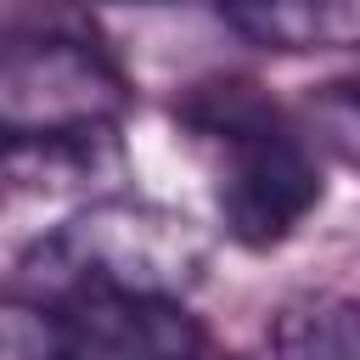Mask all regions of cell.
I'll list each match as a JSON object with an SVG mask.
<instances>
[{
    "label": "cell",
    "mask_w": 360,
    "mask_h": 360,
    "mask_svg": "<svg viewBox=\"0 0 360 360\" xmlns=\"http://www.w3.org/2000/svg\"><path fill=\"white\" fill-rule=\"evenodd\" d=\"M208 231L191 214L141 197H90L79 214L28 242V253L17 259L11 298L186 304L208 281Z\"/></svg>",
    "instance_id": "1"
},
{
    "label": "cell",
    "mask_w": 360,
    "mask_h": 360,
    "mask_svg": "<svg viewBox=\"0 0 360 360\" xmlns=\"http://www.w3.org/2000/svg\"><path fill=\"white\" fill-rule=\"evenodd\" d=\"M186 129L208 158L214 202L242 248L287 242L326 197L315 141L292 129L253 84H202L186 96Z\"/></svg>",
    "instance_id": "2"
},
{
    "label": "cell",
    "mask_w": 360,
    "mask_h": 360,
    "mask_svg": "<svg viewBox=\"0 0 360 360\" xmlns=\"http://www.w3.org/2000/svg\"><path fill=\"white\" fill-rule=\"evenodd\" d=\"M129 90L112 56L73 28H11L0 51V129L6 141L107 135Z\"/></svg>",
    "instance_id": "3"
},
{
    "label": "cell",
    "mask_w": 360,
    "mask_h": 360,
    "mask_svg": "<svg viewBox=\"0 0 360 360\" xmlns=\"http://www.w3.org/2000/svg\"><path fill=\"white\" fill-rule=\"evenodd\" d=\"M208 332L186 304L129 298H11L0 321V360H202Z\"/></svg>",
    "instance_id": "4"
},
{
    "label": "cell",
    "mask_w": 360,
    "mask_h": 360,
    "mask_svg": "<svg viewBox=\"0 0 360 360\" xmlns=\"http://www.w3.org/2000/svg\"><path fill=\"white\" fill-rule=\"evenodd\" d=\"M219 17L264 51H360V0H264Z\"/></svg>",
    "instance_id": "5"
},
{
    "label": "cell",
    "mask_w": 360,
    "mask_h": 360,
    "mask_svg": "<svg viewBox=\"0 0 360 360\" xmlns=\"http://www.w3.org/2000/svg\"><path fill=\"white\" fill-rule=\"evenodd\" d=\"M270 360H360V298L298 292L270 315Z\"/></svg>",
    "instance_id": "6"
},
{
    "label": "cell",
    "mask_w": 360,
    "mask_h": 360,
    "mask_svg": "<svg viewBox=\"0 0 360 360\" xmlns=\"http://www.w3.org/2000/svg\"><path fill=\"white\" fill-rule=\"evenodd\" d=\"M118 163V135H56V141H6V180L17 197L28 191H79L101 169Z\"/></svg>",
    "instance_id": "7"
},
{
    "label": "cell",
    "mask_w": 360,
    "mask_h": 360,
    "mask_svg": "<svg viewBox=\"0 0 360 360\" xmlns=\"http://www.w3.org/2000/svg\"><path fill=\"white\" fill-rule=\"evenodd\" d=\"M304 135L360 174V79H332L304 96Z\"/></svg>",
    "instance_id": "8"
},
{
    "label": "cell",
    "mask_w": 360,
    "mask_h": 360,
    "mask_svg": "<svg viewBox=\"0 0 360 360\" xmlns=\"http://www.w3.org/2000/svg\"><path fill=\"white\" fill-rule=\"evenodd\" d=\"M202 360H248V354H219V349H208Z\"/></svg>",
    "instance_id": "9"
}]
</instances>
